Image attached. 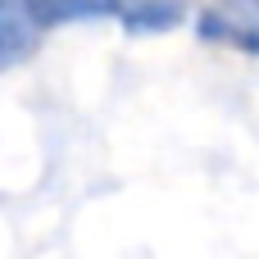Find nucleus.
Instances as JSON below:
<instances>
[{"instance_id": "obj_3", "label": "nucleus", "mask_w": 259, "mask_h": 259, "mask_svg": "<svg viewBox=\"0 0 259 259\" xmlns=\"http://www.w3.org/2000/svg\"><path fill=\"white\" fill-rule=\"evenodd\" d=\"M118 14L137 32H164L182 18V0H118Z\"/></svg>"}, {"instance_id": "obj_1", "label": "nucleus", "mask_w": 259, "mask_h": 259, "mask_svg": "<svg viewBox=\"0 0 259 259\" xmlns=\"http://www.w3.org/2000/svg\"><path fill=\"white\" fill-rule=\"evenodd\" d=\"M196 32L219 46L259 50V0H205Z\"/></svg>"}, {"instance_id": "obj_2", "label": "nucleus", "mask_w": 259, "mask_h": 259, "mask_svg": "<svg viewBox=\"0 0 259 259\" xmlns=\"http://www.w3.org/2000/svg\"><path fill=\"white\" fill-rule=\"evenodd\" d=\"M23 14L41 27H59V23H82V18H109L118 14V0H18Z\"/></svg>"}, {"instance_id": "obj_4", "label": "nucleus", "mask_w": 259, "mask_h": 259, "mask_svg": "<svg viewBox=\"0 0 259 259\" xmlns=\"http://www.w3.org/2000/svg\"><path fill=\"white\" fill-rule=\"evenodd\" d=\"M27 27H23V18H18V9L9 5V0H0V68L5 64H18L23 55H27Z\"/></svg>"}]
</instances>
